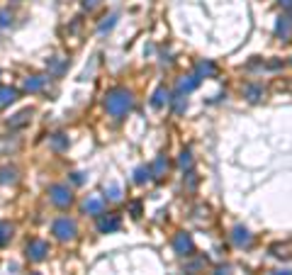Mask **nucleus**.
Listing matches in <instances>:
<instances>
[{"mask_svg": "<svg viewBox=\"0 0 292 275\" xmlns=\"http://www.w3.org/2000/svg\"><path fill=\"white\" fill-rule=\"evenodd\" d=\"M134 100H132V93L125 90V88H112L110 93L105 95V110L110 112L112 117H125L127 112L132 110Z\"/></svg>", "mask_w": 292, "mask_h": 275, "instance_id": "1", "label": "nucleus"}, {"mask_svg": "<svg viewBox=\"0 0 292 275\" xmlns=\"http://www.w3.org/2000/svg\"><path fill=\"white\" fill-rule=\"evenodd\" d=\"M51 232L56 234V239H61V241H69V239H73V236H76V222L69 219V217H61V219L54 222Z\"/></svg>", "mask_w": 292, "mask_h": 275, "instance_id": "2", "label": "nucleus"}, {"mask_svg": "<svg viewBox=\"0 0 292 275\" xmlns=\"http://www.w3.org/2000/svg\"><path fill=\"white\" fill-rule=\"evenodd\" d=\"M49 197H51V202L56 207H69L71 200H73V195H71V190L66 185H51L49 188Z\"/></svg>", "mask_w": 292, "mask_h": 275, "instance_id": "3", "label": "nucleus"}, {"mask_svg": "<svg viewBox=\"0 0 292 275\" xmlns=\"http://www.w3.org/2000/svg\"><path fill=\"white\" fill-rule=\"evenodd\" d=\"M46 253H49V244H46V241L34 239V241H29L27 244V256L32 258V261H42Z\"/></svg>", "mask_w": 292, "mask_h": 275, "instance_id": "4", "label": "nucleus"}, {"mask_svg": "<svg viewBox=\"0 0 292 275\" xmlns=\"http://www.w3.org/2000/svg\"><path fill=\"white\" fill-rule=\"evenodd\" d=\"M120 224H122V222H120L117 214H107V217H102V219H100L97 227H100V232H102V234H110V232H117V229H120Z\"/></svg>", "mask_w": 292, "mask_h": 275, "instance_id": "5", "label": "nucleus"}, {"mask_svg": "<svg viewBox=\"0 0 292 275\" xmlns=\"http://www.w3.org/2000/svg\"><path fill=\"white\" fill-rule=\"evenodd\" d=\"M173 246H176V251H178L181 256H188V253L193 251V239H190V234H178L176 241H173Z\"/></svg>", "mask_w": 292, "mask_h": 275, "instance_id": "6", "label": "nucleus"}, {"mask_svg": "<svg viewBox=\"0 0 292 275\" xmlns=\"http://www.w3.org/2000/svg\"><path fill=\"white\" fill-rule=\"evenodd\" d=\"M83 209L88 212V214H102V209H105V202H102V197L93 195V197H88V200L83 202Z\"/></svg>", "mask_w": 292, "mask_h": 275, "instance_id": "7", "label": "nucleus"}, {"mask_svg": "<svg viewBox=\"0 0 292 275\" xmlns=\"http://www.w3.org/2000/svg\"><path fill=\"white\" fill-rule=\"evenodd\" d=\"M15 100H17V90L15 88H0V110H5L8 105H13Z\"/></svg>", "mask_w": 292, "mask_h": 275, "instance_id": "8", "label": "nucleus"}, {"mask_svg": "<svg viewBox=\"0 0 292 275\" xmlns=\"http://www.w3.org/2000/svg\"><path fill=\"white\" fill-rule=\"evenodd\" d=\"M275 32H278V37H282L285 41L290 39V34H292V17H287V15H285V17H280Z\"/></svg>", "mask_w": 292, "mask_h": 275, "instance_id": "9", "label": "nucleus"}, {"mask_svg": "<svg viewBox=\"0 0 292 275\" xmlns=\"http://www.w3.org/2000/svg\"><path fill=\"white\" fill-rule=\"evenodd\" d=\"M197 85H200V76H190L188 81H181V85H178V93H181V95H188V93H193Z\"/></svg>", "mask_w": 292, "mask_h": 275, "instance_id": "10", "label": "nucleus"}, {"mask_svg": "<svg viewBox=\"0 0 292 275\" xmlns=\"http://www.w3.org/2000/svg\"><path fill=\"white\" fill-rule=\"evenodd\" d=\"M42 88H44L42 76H32V78L25 81V90H27V93H37V90H42Z\"/></svg>", "mask_w": 292, "mask_h": 275, "instance_id": "11", "label": "nucleus"}, {"mask_svg": "<svg viewBox=\"0 0 292 275\" xmlns=\"http://www.w3.org/2000/svg\"><path fill=\"white\" fill-rule=\"evenodd\" d=\"M234 244H237V246H249V244H251V234L246 232V229L237 227V229H234Z\"/></svg>", "mask_w": 292, "mask_h": 275, "instance_id": "12", "label": "nucleus"}, {"mask_svg": "<svg viewBox=\"0 0 292 275\" xmlns=\"http://www.w3.org/2000/svg\"><path fill=\"white\" fill-rule=\"evenodd\" d=\"M163 102H168V90L166 88H156V93L151 97V105L153 107H163Z\"/></svg>", "mask_w": 292, "mask_h": 275, "instance_id": "13", "label": "nucleus"}, {"mask_svg": "<svg viewBox=\"0 0 292 275\" xmlns=\"http://www.w3.org/2000/svg\"><path fill=\"white\" fill-rule=\"evenodd\" d=\"M10 236H13V227L8 222H0V246H5L10 241Z\"/></svg>", "mask_w": 292, "mask_h": 275, "instance_id": "14", "label": "nucleus"}, {"mask_svg": "<svg viewBox=\"0 0 292 275\" xmlns=\"http://www.w3.org/2000/svg\"><path fill=\"white\" fill-rule=\"evenodd\" d=\"M197 73H200V76H214V73H217V66L209 64V61H202V64L197 66Z\"/></svg>", "mask_w": 292, "mask_h": 275, "instance_id": "15", "label": "nucleus"}, {"mask_svg": "<svg viewBox=\"0 0 292 275\" xmlns=\"http://www.w3.org/2000/svg\"><path fill=\"white\" fill-rule=\"evenodd\" d=\"M166 168H168V161H166V158H163V156H161V158H158V161H156V163H153L151 173H153V176H161V173H163V171H166Z\"/></svg>", "mask_w": 292, "mask_h": 275, "instance_id": "16", "label": "nucleus"}, {"mask_svg": "<svg viewBox=\"0 0 292 275\" xmlns=\"http://www.w3.org/2000/svg\"><path fill=\"white\" fill-rule=\"evenodd\" d=\"M149 176H151V168H137V173H134V180L137 183H144V180H149Z\"/></svg>", "mask_w": 292, "mask_h": 275, "instance_id": "17", "label": "nucleus"}, {"mask_svg": "<svg viewBox=\"0 0 292 275\" xmlns=\"http://www.w3.org/2000/svg\"><path fill=\"white\" fill-rule=\"evenodd\" d=\"M51 144H54V149H66V144H69V139L64 137V134H54V139H51Z\"/></svg>", "mask_w": 292, "mask_h": 275, "instance_id": "18", "label": "nucleus"}, {"mask_svg": "<svg viewBox=\"0 0 292 275\" xmlns=\"http://www.w3.org/2000/svg\"><path fill=\"white\" fill-rule=\"evenodd\" d=\"M181 166H183V168H190V166H193V158H190V151H183V153H181Z\"/></svg>", "mask_w": 292, "mask_h": 275, "instance_id": "19", "label": "nucleus"}, {"mask_svg": "<svg viewBox=\"0 0 292 275\" xmlns=\"http://www.w3.org/2000/svg\"><path fill=\"white\" fill-rule=\"evenodd\" d=\"M107 193H110L112 200H120V188H117V185H110V188H107Z\"/></svg>", "mask_w": 292, "mask_h": 275, "instance_id": "20", "label": "nucleus"}, {"mask_svg": "<svg viewBox=\"0 0 292 275\" xmlns=\"http://www.w3.org/2000/svg\"><path fill=\"white\" fill-rule=\"evenodd\" d=\"M249 95H251V100H258L261 90H258V88H249Z\"/></svg>", "mask_w": 292, "mask_h": 275, "instance_id": "21", "label": "nucleus"}, {"mask_svg": "<svg viewBox=\"0 0 292 275\" xmlns=\"http://www.w3.org/2000/svg\"><path fill=\"white\" fill-rule=\"evenodd\" d=\"M0 180H3V183H8V180H13V173H8V171H3V173H0Z\"/></svg>", "mask_w": 292, "mask_h": 275, "instance_id": "22", "label": "nucleus"}, {"mask_svg": "<svg viewBox=\"0 0 292 275\" xmlns=\"http://www.w3.org/2000/svg\"><path fill=\"white\" fill-rule=\"evenodd\" d=\"M0 25H3V27L8 25V13H0Z\"/></svg>", "mask_w": 292, "mask_h": 275, "instance_id": "23", "label": "nucleus"}, {"mask_svg": "<svg viewBox=\"0 0 292 275\" xmlns=\"http://www.w3.org/2000/svg\"><path fill=\"white\" fill-rule=\"evenodd\" d=\"M73 183H83V176H81V173H73Z\"/></svg>", "mask_w": 292, "mask_h": 275, "instance_id": "24", "label": "nucleus"}, {"mask_svg": "<svg viewBox=\"0 0 292 275\" xmlns=\"http://www.w3.org/2000/svg\"><path fill=\"white\" fill-rule=\"evenodd\" d=\"M97 0H85V8H95Z\"/></svg>", "mask_w": 292, "mask_h": 275, "instance_id": "25", "label": "nucleus"}, {"mask_svg": "<svg viewBox=\"0 0 292 275\" xmlns=\"http://www.w3.org/2000/svg\"><path fill=\"white\" fill-rule=\"evenodd\" d=\"M280 3H282L285 8H292V0H280Z\"/></svg>", "mask_w": 292, "mask_h": 275, "instance_id": "26", "label": "nucleus"}, {"mask_svg": "<svg viewBox=\"0 0 292 275\" xmlns=\"http://www.w3.org/2000/svg\"><path fill=\"white\" fill-rule=\"evenodd\" d=\"M275 275H292V270H280V273H275Z\"/></svg>", "mask_w": 292, "mask_h": 275, "instance_id": "27", "label": "nucleus"}, {"mask_svg": "<svg viewBox=\"0 0 292 275\" xmlns=\"http://www.w3.org/2000/svg\"><path fill=\"white\" fill-rule=\"evenodd\" d=\"M29 275H39V273H29Z\"/></svg>", "mask_w": 292, "mask_h": 275, "instance_id": "28", "label": "nucleus"}]
</instances>
